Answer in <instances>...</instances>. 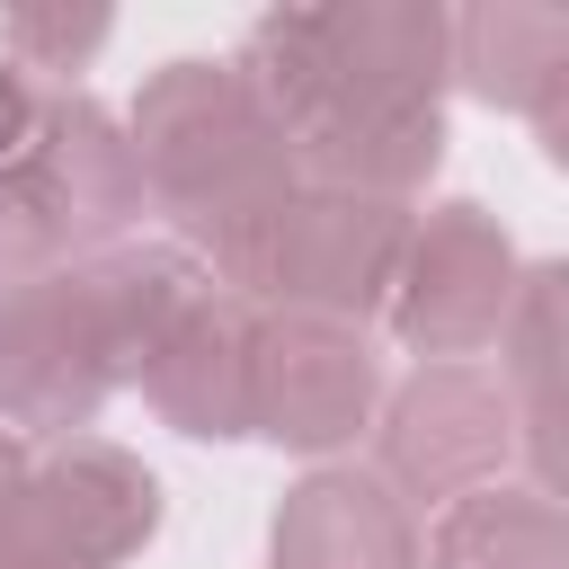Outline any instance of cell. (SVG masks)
I'll return each instance as SVG.
<instances>
[{
  "mask_svg": "<svg viewBox=\"0 0 569 569\" xmlns=\"http://www.w3.org/2000/svg\"><path fill=\"white\" fill-rule=\"evenodd\" d=\"M151 533L160 480L107 436H71L0 489V569H124Z\"/></svg>",
  "mask_w": 569,
  "mask_h": 569,
  "instance_id": "5",
  "label": "cell"
},
{
  "mask_svg": "<svg viewBox=\"0 0 569 569\" xmlns=\"http://www.w3.org/2000/svg\"><path fill=\"white\" fill-rule=\"evenodd\" d=\"M418 560L427 569H569V525H560V498L551 489H471L453 498L427 533H418Z\"/></svg>",
  "mask_w": 569,
  "mask_h": 569,
  "instance_id": "13",
  "label": "cell"
},
{
  "mask_svg": "<svg viewBox=\"0 0 569 569\" xmlns=\"http://www.w3.org/2000/svg\"><path fill=\"white\" fill-rule=\"evenodd\" d=\"M213 293L204 258L178 240H116L36 284L0 293V427L71 445L107 391L142 382L160 338Z\"/></svg>",
  "mask_w": 569,
  "mask_h": 569,
  "instance_id": "2",
  "label": "cell"
},
{
  "mask_svg": "<svg viewBox=\"0 0 569 569\" xmlns=\"http://www.w3.org/2000/svg\"><path fill=\"white\" fill-rule=\"evenodd\" d=\"M498 382H507V400H525V418H516V445L533 453V489H551V373H560V267H525L516 276V302H507V329H498ZM560 498V489H551Z\"/></svg>",
  "mask_w": 569,
  "mask_h": 569,
  "instance_id": "14",
  "label": "cell"
},
{
  "mask_svg": "<svg viewBox=\"0 0 569 569\" xmlns=\"http://www.w3.org/2000/svg\"><path fill=\"white\" fill-rule=\"evenodd\" d=\"M124 142L142 169V204H160L187 231V258L196 249L213 258L302 187L284 160V133L267 124V107L231 62H196V53L160 62L124 116Z\"/></svg>",
  "mask_w": 569,
  "mask_h": 569,
  "instance_id": "3",
  "label": "cell"
},
{
  "mask_svg": "<svg viewBox=\"0 0 569 569\" xmlns=\"http://www.w3.org/2000/svg\"><path fill=\"white\" fill-rule=\"evenodd\" d=\"M516 453V400L489 365H418L373 427V480L418 516L489 489Z\"/></svg>",
  "mask_w": 569,
  "mask_h": 569,
  "instance_id": "6",
  "label": "cell"
},
{
  "mask_svg": "<svg viewBox=\"0 0 569 569\" xmlns=\"http://www.w3.org/2000/svg\"><path fill=\"white\" fill-rule=\"evenodd\" d=\"M267 569H418V516L356 462H329L284 489Z\"/></svg>",
  "mask_w": 569,
  "mask_h": 569,
  "instance_id": "11",
  "label": "cell"
},
{
  "mask_svg": "<svg viewBox=\"0 0 569 569\" xmlns=\"http://www.w3.org/2000/svg\"><path fill=\"white\" fill-rule=\"evenodd\" d=\"M71 258H80V249L62 240V222H53L44 187H36V169L9 160V169H0V293L53 276V267H71Z\"/></svg>",
  "mask_w": 569,
  "mask_h": 569,
  "instance_id": "16",
  "label": "cell"
},
{
  "mask_svg": "<svg viewBox=\"0 0 569 569\" xmlns=\"http://www.w3.org/2000/svg\"><path fill=\"white\" fill-rule=\"evenodd\" d=\"M400 249H409V204L293 187L276 213H258L240 240H222L204 258V276L222 293H240L249 311H311V320L365 329L391 302Z\"/></svg>",
  "mask_w": 569,
  "mask_h": 569,
  "instance_id": "4",
  "label": "cell"
},
{
  "mask_svg": "<svg viewBox=\"0 0 569 569\" xmlns=\"http://www.w3.org/2000/svg\"><path fill=\"white\" fill-rule=\"evenodd\" d=\"M453 89L525 116L542 133V151L569 160V9H551V0L462 9L453 18Z\"/></svg>",
  "mask_w": 569,
  "mask_h": 569,
  "instance_id": "9",
  "label": "cell"
},
{
  "mask_svg": "<svg viewBox=\"0 0 569 569\" xmlns=\"http://www.w3.org/2000/svg\"><path fill=\"white\" fill-rule=\"evenodd\" d=\"M27 169L62 222V240L89 258V249H116L133 222H142V169H133V142L124 124L89 98V89H53L44 98V124L27 142Z\"/></svg>",
  "mask_w": 569,
  "mask_h": 569,
  "instance_id": "10",
  "label": "cell"
},
{
  "mask_svg": "<svg viewBox=\"0 0 569 569\" xmlns=\"http://www.w3.org/2000/svg\"><path fill=\"white\" fill-rule=\"evenodd\" d=\"M373 400H382V365H373L365 329L311 320V311H258L249 436H267L284 453H338V445H356Z\"/></svg>",
  "mask_w": 569,
  "mask_h": 569,
  "instance_id": "8",
  "label": "cell"
},
{
  "mask_svg": "<svg viewBox=\"0 0 569 569\" xmlns=\"http://www.w3.org/2000/svg\"><path fill=\"white\" fill-rule=\"evenodd\" d=\"M249 347H258V311L213 284V293L160 338V356L142 365V400L160 409V427L204 436V445L249 436Z\"/></svg>",
  "mask_w": 569,
  "mask_h": 569,
  "instance_id": "12",
  "label": "cell"
},
{
  "mask_svg": "<svg viewBox=\"0 0 569 569\" xmlns=\"http://www.w3.org/2000/svg\"><path fill=\"white\" fill-rule=\"evenodd\" d=\"M44 80H27L18 62H0V169L9 160H27V142H36V124H44Z\"/></svg>",
  "mask_w": 569,
  "mask_h": 569,
  "instance_id": "17",
  "label": "cell"
},
{
  "mask_svg": "<svg viewBox=\"0 0 569 569\" xmlns=\"http://www.w3.org/2000/svg\"><path fill=\"white\" fill-rule=\"evenodd\" d=\"M107 36H116V18H107V9H62V0H27V9H9V18H0V44H9V62H18L27 80L80 71Z\"/></svg>",
  "mask_w": 569,
  "mask_h": 569,
  "instance_id": "15",
  "label": "cell"
},
{
  "mask_svg": "<svg viewBox=\"0 0 569 569\" xmlns=\"http://www.w3.org/2000/svg\"><path fill=\"white\" fill-rule=\"evenodd\" d=\"M18 462H27V453H18V436H9V427H0V489H9V480H18Z\"/></svg>",
  "mask_w": 569,
  "mask_h": 569,
  "instance_id": "18",
  "label": "cell"
},
{
  "mask_svg": "<svg viewBox=\"0 0 569 569\" xmlns=\"http://www.w3.org/2000/svg\"><path fill=\"white\" fill-rule=\"evenodd\" d=\"M231 71L284 133L302 187L409 204L445 160V80H453V9L436 0H329L267 9Z\"/></svg>",
  "mask_w": 569,
  "mask_h": 569,
  "instance_id": "1",
  "label": "cell"
},
{
  "mask_svg": "<svg viewBox=\"0 0 569 569\" xmlns=\"http://www.w3.org/2000/svg\"><path fill=\"white\" fill-rule=\"evenodd\" d=\"M516 249L498 231V213L480 204H436L427 222H409V249H400V276H391V329L400 347H418L427 365H480L507 329V302H516Z\"/></svg>",
  "mask_w": 569,
  "mask_h": 569,
  "instance_id": "7",
  "label": "cell"
}]
</instances>
